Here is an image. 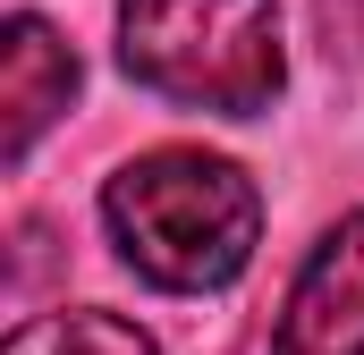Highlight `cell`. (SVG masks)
<instances>
[{
    "instance_id": "cell-5",
    "label": "cell",
    "mask_w": 364,
    "mask_h": 355,
    "mask_svg": "<svg viewBox=\"0 0 364 355\" xmlns=\"http://www.w3.org/2000/svg\"><path fill=\"white\" fill-rule=\"evenodd\" d=\"M0 355H161L127 313H102V305H68V313H34L9 330Z\"/></svg>"
},
{
    "instance_id": "cell-2",
    "label": "cell",
    "mask_w": 364,
    "mask_h": 355,
    "mask_svg": "<svg viewBox=\"0 0 364 355\" xmlns=\"http://www.w3.org/2000/svg\"><path fill=\"white\" fill-rule=\"evenodd\" d=\"M119 68L170 110L255 119L288 85L279 0H119Z\"/></svg>"
},
{
    "instance_id": "cell-3",
    "label": "cell",
    "mask_w": 364,
    "mask_h": 355,
    "mask_svg": "<svg viewBox=\"0 0 364 355\" xmlns=\"http://www.w3.org/2000/svg\"><path fill=\"white\" fill-rule=\"evenodd\" d=\"M272 355H364V212L322 229V246L288 279Z\"/></svg>"
},
{
    "instance_id": "cell-1",
    "label": "cell",
    "mask_w": 364,
    "mask_h": 355,
    "mask_svg": "<svg viewBox=\"0 0 364 355\" xmlns=\"http://www.w3.org/2000/svg\"><path fill=\"white\" fill-rule=\"evenodd\" d=\"M102 229L119 246V263L144 288L170 296H212L255 263L263 237V195L255 178L220 153H136L127 170H110L102 186Z\"/></svg>"
},
{
    "instance_id": "cell-4",
    "label": "cell",
    "mask_w": 364,
    "mask_h": 355,
    "mask_svg": "<svg viewBox=\"0 0 364 355\" xmlns=\"http://www.w3.org/2000/svg\"><path fill=\"white\" fill-rule=\"evenodd\" d=\"M68 102H77V51L60 43V26H43L34 9H17L0 26V153L26 161Z\"/></svg>"
}]
</instances>
